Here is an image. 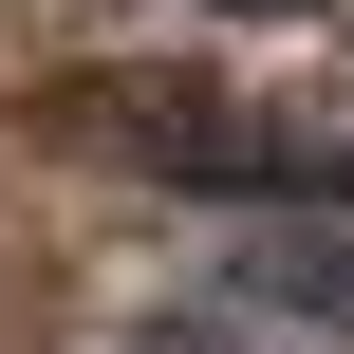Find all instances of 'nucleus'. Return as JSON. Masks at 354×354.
<instances>
[{
  "mask_svg": "<svg viewBox=\"0 0 354 354\" xmlns=\"http://www.w3.org/2000/svg\"><path fill=\"white\" fill-rule=\"evenodd\" d=\"M224 317H261L280 354H336L354 336V224H243L224 243Z\"/></svg>",
  "mask_w": 354,
  "mask_h": 354,
  "instance_id": "f257e3e1",
  "label": "nucleus"
},
{
  "mask_svg": "<svg viewBox=\"0 0 354 354\" xmlns=\"http://www.w3.org/2000/svg\"><path fill=\"white\" fill-rule=\"evenodd\" d=\"M224 19H317V0H224Z\"/></svg>",
  "mask_w": 354,
  "mask_h": 354,
  "instance_id": "f03ea898",
  "label": "nucleus"
}]
</instances>
